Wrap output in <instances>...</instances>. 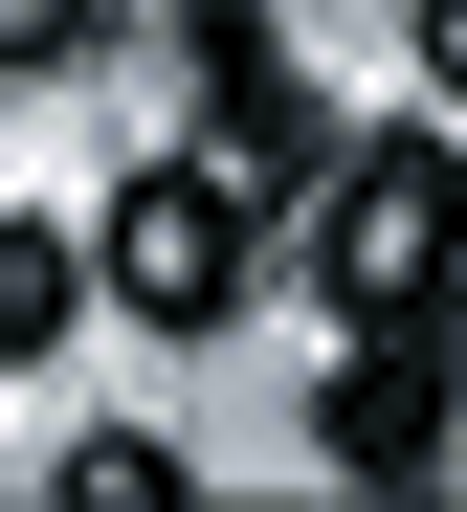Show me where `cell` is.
<instances>
[{
	"instance_id": "7",
	"label": "cell",
	"mask_w": 467,
	"mask_h": 512,
	"mask_svg": "<svg viewBox=\"0 0 467 512\" xmlns=\"http://www.w3.org/2000/svg\"><path fill=\"white\" fill-rule=\"evenodd\" d=\"M89 23L112 0H0V67H89Z\"/></svg>"
},
{
	"instance_id": "3",
	"label": "cell",
	"mask_w": 467,
	"mask_h": 512,
	"mask_svg": "<svg viewBox=\"0 0 467 512\" xmlns=\"http://www.w3.org/2000/svg\"><path fill=\"white\" fill-rule=\"evenodd\" d=\"M445 423H467V357H445V312H379L356 357L312 379V446L356 468V490H423L445 468Z\"/></svg>"
},
{
	"instance_id": "4",
	"label": "cell",
	"mask_w": 467,
	"mask_h": 512,
	"mask_svg": "<svg viewBox=\"0 0 467 512\" xmlns=\"http://www.w3.org/2000/svg\"><path fill=\"white\" fill-rule=\"evenodd\" d=\"M201 156H223L245 201H290V179H334V112H312V90H290V67H267V45H245L223 90H201Z\"/></svg>"
},
{
	"instance_id": "8",
	"label": "cell",
	"mask_w": 467,
	"mask_h": 512,
	"mask_svg": "<svg viewBox=\"0 0 467 512\" xmlns=\"http://www.w3.org/2000/svg\"><path fill=\"white\" fill-rule=\"evenodd\" d=\"M423 90H445V112H467V0H423Z\"/></svg>"
},
{
	"instance_id": "1",
	"label": "cell",
	"mask_w": 467,
	"mask_h": 512,
	"mask_svg": "<svg viewBox=\"0 0 467 512\" xmlns=\"http://www.w3.org/2000/svg\"><path fill=\"white\" fill-rule=\"evenodd\" d=\"M312 290H334L356 334L467 290V156H445V134H356L334 179H312Z\"/></svg>"
},
{
	"instance_id": "2",
	"label": "cell",
	"mask_w": 467,
	"mask_h": 512,
	"mask_svg": "<svg viewBox=\"0 0 467 512\" xmlns=\"http://www.w3.org/2000/svg\"><path fill=\"white\" fill-rule=\"evenodd\" d=\"M89 268H112V312H156V334H201L223 290H245V179L223 156H156V179L89 223Z\"/></svg>"
},
{
	"instance_id": "5",
	"label": "cell",
	"mask_w": 467,
	"mask_h": 512,
	"mask_svg": "<svg viewBox=\"0 0 467 512\" xmlns=\"http://www.w3.org/2000/svg\"><path fill=\"white\" fill-rule=\"evenodd\" d=\"M89 290H112V268H89L67 223H0V379H23V357H67V312H89Z\"/></svg>"
},
{
	"instance_id": "6",
	"label": "cell",
	"mask_w": 467,
	"mask_h": 512,
	"mask_svg": "<svg viewBox=\"0 0 467 512\" xmlns=\"http://www.w3.org/2000/svg\"><path fill=\"white\" fill-rule=\"evenodd\" d=\"M45 512H178V446L156 423H89V446L45 468Z\"/></svg>"
}]
</instances>
